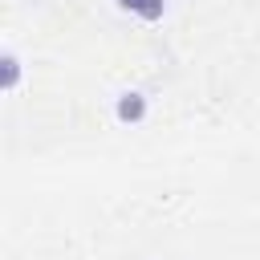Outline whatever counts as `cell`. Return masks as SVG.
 I'll return each instance as SVG.
<instances>
[{"instance_id":"cell-1","label":"cell","mask_w":260,"mask_h":260,"mask_svg":"<svg viewBox=\"0 0 260 260\" xmlns=\"http://www.w3.org/2000/svg\"><path fill=\"white\" fill-rule=\"evenodd\" d=\"M142 114H146V102L138 93H122L118 98V118L122 122H142Z\"/></svg>"},{"instance_id":"cell-2","label":"cell","mask_w":260,"mask_h":260,"mask_svg":"<svg viewBox=\"0 0 260 260\" xmlns=\"http://www.w3.org/2000/svg\"><path fill=\"white\" fill-rule=\"evenodd\" d=\"M122 8H134L138 16H146V20H158L162 16V0H118Z\"/></svg>"},{"instance_id":"cell-3","label":"cell","mask_w":260,"mask_h":260,"mask_svg":"<svg viewBox=\"0 0 260 260\" xmlns=\"http://www.w3.org/2000/svg\"><path fill=\"white\" fill-rule=\"evenodd\" d=\"M16 77H20V65H16V57H4V85L12 89V85H16Z\"/></svg>"}]
</instances>
